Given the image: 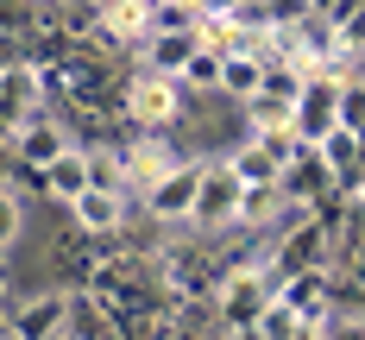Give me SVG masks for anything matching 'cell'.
Returning <instances> with one entry per match:
<instances>
[{"mask_svg": "<svg viewBox=\"0 0 365 340\" xmlns=\"http://www.w3.org/2000/svg\"><path fill=\"white\" fill-rule=\"evenodd\" d=\"M240 195H246V183L233 177V164L227 158H202V189H195L189 227L195 233H227V227L240 221Z\"/></svg>", "mask_w": 365, "mask_h": 340, "instance_id": "1", "label": "cell"}, {"mask_svg": "<svg viewBox=\"0 0 365 340\" xmlns=\"http://www.w3.org/2000/svg\"><path fill=\"white\" fill-rule=\"evenodd\" d=\"M334 101H340V70H309L302 76V95H296V108H290V126H296L302 145H322L334 126H340V108Z\"/></svg>", "mask_w": 365, "mask_h": 340, "instance_id": "2", "label": "cell"}, {"mask_svg": "<svg viewBox=\"0 0 365 340\" xmlns=\"http://www.w3.org/2000/svg\"><path fill=\"white\" fill-rule=\"evenodd\" d=\"M277 297V271H271V259H252V264H233L227 277H220V321H258L264 315V302Z\"/></svg>", "mask_w": 365, "mask_h": 340, "instance_id": "3", "label": "cell"}, {"mask_svg": "<svg viewBox=\"0 0 365 340\" xmlns=\"http://www.w3.org/2000/svg\"><path fill=\"white\" fill-rule=\"evenodd\" d=\"M328 252H334V221H302L284 227L277 233V246H271V271H277V284L296 277V271H328Z\"/></svg>", "mask_w": 365, "mask_h": 340, "instance_id": "4", "label": "cell"}, {"mask_svg": "<svg viewBox=\"0 0 365 340\" xmlns=\"http://www.w3.org/2000/svg\"><path fill=\"white\" fill-rule=\"evenodd\" d=\"M182 82L177 76H158V70H139L133 76V88H126V113H133V126H151V133H164L170 120L182 113Z\"/></svg>", "mask_w": 365, "mask_h": 340, "instance_id": "5", "label": "cell"}, {"mask_svg": "<svg viewBox=\"0 0 365 340\" xmlns=\"http://www.w3.org/2000/svg\"><path fill=\"white\" fill-rule=\"evenodd\" d=\"M195 189H202V164H195V158H177L170 170H158L145 183V215L151 221H189Z\"/></svg>", "mask_w": 365, "mask_h": 340, "instance_id": "6", "label": "cell"}, {"mask_svg": "<svg viewBox=\"0 0 365 340\" xmlns=\"http://www.w3.org/2000/svg\"><path fill=\"white\" fill-rule=\"evenodd\" d=\"M315 151H322L328 177L340 183V195H359V177H365V133H353V126H334Z\"/></svg>", "mask_w": 365, "mask_h": 340, "instance_id": "7", "label": "cell"}, {"mask_svg": "<svg viewBox=\"0 0 365 340\" xmlns=\"http://www.w3.org/2000/svg\"><path fill=\"white\" fill-rule=\"evenodd\" d=\"M76 215V227L82 233H120V221H126V195L120 189H108V183H88L76 202H63Z\"/></svg>", "mask_w": 365, "mask_h": 340, "instance_id": "8", "label": "cell"}, {"mask_svg": "<svg viewBox=\"0 0 365 340\" xmlns=\"http://www.w3.org/2000/svg\"><path fill=\"white\" fill-rule=\"evenodd\" d=\"M63 309H70V290H44V297L19 302L13 309V334L19 340H57L63 334Z\"/></svg>", "mask_w": 365, "mask_h": 340, "instance_id": "9", "label": "cell"}, {"mask_svg": "<svg viewBox=\"0 0 365 340\" xmlns=\"http://www.w3.org/2000/svg\"><path fill=\"white\" fill-rule=\"evenodd\" d=\"M63 145H76V139H70V133H63V126H57V120H51L44 108H38L32 120L13 133V151H19V164H32V170H44V164H51V158H57Z\"/></svg>", "mask_w": 365, "mask_h": 340, "instance_id": "10", "label": "cell"}, {"mask_svg": "<svg viewBox=\"0 0 365 340\" xmlns=\"http://www.w3.org/2000/svg\"><path fill=\"white\" fill-rule=\"evenodd\" d=\"M57 340H113V309L95 290H70V309H63V334Z\"/></svg>", "mask_w": 365, "mask_h": 340, "instance_id": "11", "label": "cell"}, {"mask_svg": "<svg viewBox=\"0 0 365 340\" xmlns=\"http://www.w3.org/2000/svg\"><path fill=\"white\" fill-rule=\"evenodd\" d=\"M88 183H95V151H82V145H63L44 164V189H51L57 202H76Z\"/></svg>", "mask_w": 365, "mask_h": 340, "instance_id": "12", "label": "cell"}, {"mask_svg": "<svg viewBox=\"0 0 365 340\" xmlns=\"http://www.w3.org/2000/svg\"><path fill=\"white\" fill-rule=\"evenodd\" d=\"M202 44V32L189 26V32H145V70L158 76H182V63H189V51Z\"/></svg>", "mask_w": 365, "mask_h": 340, "instance_id": "13", "label": "cell"}, {"mask_svg": "<svg viewBox=\"0 0 365 340\" xmlns=\"http://www.w3.org/2000/svg\"><path fill=\"white\" fill-rule=\"evenodd\" d=\"M220 63H227V51L202 38V44L189 51V63H182V76H177V82H182V95H220Z\"/></svg>", "mask_w": 365, "mask_h": 340, "instance_id": "14", "label": "cell"}, {"mask_svg": "<svg viewBox=\"0 0 365 340\" xmlns=\"http://www.w3.org/2000/svg\"><path fill=\"white\" fill-rule=\"evenodd\" d=\"M227 164H233V177L246 189H264V183H284V164L271 158V151L258 145V139H246V145H233L227 151Z\"/></svg>", "mask_w": 365, "mask_h": 340, "instance_id": "15", "label": "cell"}, {"mask_svg": "<svg viewBox=\"0 0 365 340\" xmlns=\"http://www.w3.org/2000/svg\"><path fill=\"white\" fill-rule=\"evenodd\" d=\"M258 76H264V57H258V51H227V63H220V95L246 101L258 88Z\"/></svg>", "mask_w": 365, "mask_h": 340, "instance_id": "16", "label": "cell"}, {"mask_svg": "<svg viewBox=\"0 0 365 340\" xmlns=\"http://www.w3.org/2000/svg\"><path fill=\"white\" fill-rule=\"evenodd\" d=\"M252 328H258V340H296V334H302V315H296L284 297H271V302H264V315H258Z\"/></svg>", "mask_w": 365, "mask_h": 340, "instance_id": "17", "label": "cell"}, {"mask_svg": "<svg viewBox=\"0 0 365 340\" xmlns=\"http://www.w3.org/2000/svg\"><path fill=\"white\" fill-rule=\"evenodd\" d=\"M340 126H353V133H365V70H353V76H340Z\"/></svg>", "mask_w": 365, "mask_h": 340, "instance_id": "18", "label": "cell"}, {"mask_svg": "<svg viewBox=\"0 0 365 340\" xmlns=\"http://www.w3.org/2000/svg\"><path fill=\"white\" fill-rule=\"evenodd\" d=\"M19 227H26V208H19V195H13V189L0 183V252L19 239Z\"/></svg>", "mask_w": 365, "mask_h": 340, "instance_id": "19", "label": "cell"}, {"mask_svg": "<svg viewBox=\"0 0 365 340\" xmlns=\"http://www.w3.org/2000/svg\"><path fill=\"white\" fill-rule=\"evenodd\" d=\"M202 6V19H233V13H246L252 0H195Z\"/></svg>", "mask_w": 365, "mask_h": 340, "instance_id": "20", "label": "cell"}, {"mask_svg": "<svg viewBox=\"0 0 365 340\" xmlns=\"http://www.w3.org/2000/svg\"><path fill=\"white\" fill-rule=\"evenodd\" d=\"M215 340H258V328H252V321H220Z\"/></svg>", "mask_w": 365, "mask_h": 340, "instance_id": "21", "label": "cell"}, {"mask_svg": "<svg viewBox=\"0 0 365 340\" xmlns=\"http://www.w3.org/2000/svg\"><path fill=\"white\" fill-rule=\"evenodd\" d=\"M13 309H19V302H13V297H6V284H0V340H6V334H13Z\"/></svg>", "mask_w": 365, "mask_h": 340, "instance_id": "22", "label": "cell"}, {"mask_svg": "<svg viewBox=\"0 0 365 340\" xmlns=\"http://www.w3.org/2000/svg\"><path fill=\"white\" fill-rule=\"evenodd\" d=\"M6 340H19V334H6Z\"/></svg>", "mask_w": 365, "mask_h": 340, "instance_id": "23", "label": "cell"}, {"mask_svg": "<svg viewBox=\"0 0 365 340\" xmlns=\"http://www.w3.org/2000/svg\"><path fill=\"white\" fill-rule=\"evenodd\" d=\"M0 259H6V252H0Z\"/></svg>", "mask_w": 365, "mask_h": 340, "instance_id": "24", "label": "cell"}]
</instances>
